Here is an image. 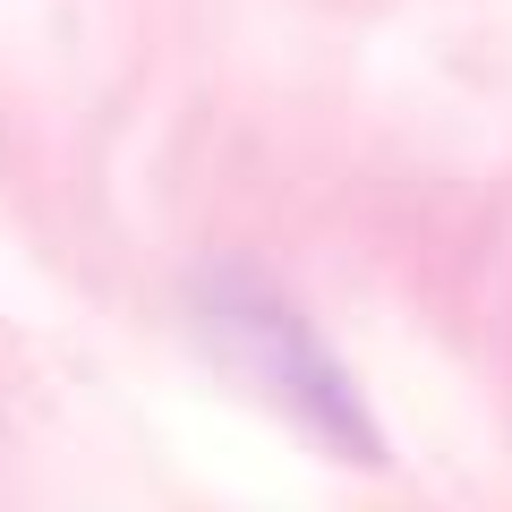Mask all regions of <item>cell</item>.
Returning a JSON list of instances; mask_svg holds the SVG:
<instances>
[{"label":"cell","mask_w":512,"mask_h":512,"mask_svg":"<svg viewBox=\"0 0 512 512\" xmlns=\"http://www.w3.org/2000/svg\"><path fill=\"white\" fill-rule=\"evenodd\" d=\"M197 325H205V342H214L274 410H291L316 444H333V453L359 461V470L384 461V436H376V419H367L359 384L342 376V359L316 342V325L282 291H265L256 274H205L197 282Z\"/></svg>","instance_id":"1"}]
</instances>
